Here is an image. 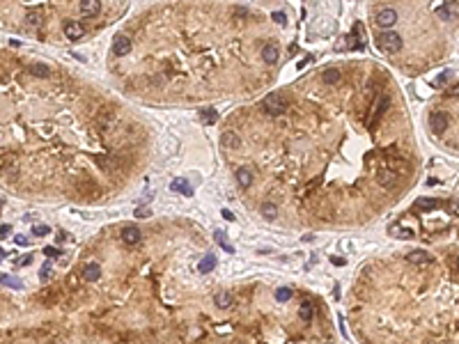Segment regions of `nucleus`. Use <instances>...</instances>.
Masks as SVG:
<instances>
[{"instance_id":"nucleus-1","label":"nucleus","mask_w":459,"mask_h":344,"mask_svg":"<svg viewBox=\"0 0 459 344\" xmlns=\"http://www.w3.org/2000/svg\"><path fill=\"white\" fill-rule=\"evenodd\" d=\"M376 46L384 53L393 55V53H397L399 48H402V37H399L397 32H391V30L379 32V35H376Z\"/></svg>"},{"instance_id":"nucleus-2","label":"nucleus","mask_w":459,"mask_h":344,"mask_svg":"<svg viewBox=\"0 0 459 344\" xmlns=\"http://www.w3.org/2000/svg\"><path fill=\"white\" fill-rule=\"evenodd\" d=\"M262 108L269 112L271 117H278V115H283V112L287 110V104L280 94H269V97L262 101Z\"/></svg>"},{"instance_id":"nucleus-3","label":"nucleus","mask_w":459,"mask_h":344,"mask_svg":"<svg viewBox=\"0 0 459 344\" xmlns=\"http://www.w3.org/2000/svg\"><path fill=\"white\" fill-rule=\"evenodd\" d=\"M395 21H397V12H395L393 7H384V9L376 12V25L384 28V32L388 30V28H393Z\"/></svg>"},{"instance_id":"nucleus-4","label":"nucleus","mask_w":459,"mask_h":344,"mask_svg":"<svg viewBox=\"0 0 459 344\" xmlns=\"http://www.w3.org/2000/svg\"><path fill=\"white\" fill-rule=\"evenodd\" d=\"M429 127H432V131L434 133H443L445 129H448V115L445 112H432V117H429Z\"/></svg>"},{"instance_id":"nucleus-5","label":"nucleus","mask_w":459,"mask_h":344,"mask_svg":"<svg viewBox=\"0 0 459 344\" xmlns=\"http://www.w3.org/2000/svg\"><path fill=\"white\" fill-rule=\"evenodd\" d=\"M437 14L441 16V19H445V21H452L455 16H459V2H455V0L443 2L441 7H437Z\"/></svg>"},{"instance_id":"nucleus-6","label":"nucleus","mask_w":459,"mask_h":344,"mask_svg":"<svg viewBox=\"0 0 459 344\" xmlns=\"http://www.w3.org/2000/svg\"><path fill=\"white\" fill-rule=\"evenodd\" d=\"M376 181L381 184L384 188H393L395 184H397V174H395V170H388V168H384V170L376 172Z\"/></svg>"},{"instance_id":"nucleus-7","label":"nucleus","mask_w":459,"mask_h":344,"mask_svg":"<svg viewBox=\"0 0 459 344\" xmlns=\"http://www.w3.org/2000/svg\"><path fill=\"white\" fill-rule=\"evenodd\" d=\"M131 51V39L127 37V35H117V37L113 39V53L115 55H127V53Z\"/></svg>"},{"instance_id":"nucleus-8","label":"nucleus","mask_w":459,"mask_h":344,"mask_svg":"<svg viewBox=\"0 0 459 344\" xmlns=\"http://www.w3.org/2000/svg\"><path fill=\"white\" fill-rule=\"evenodd\" d=\"M65 35H67L69 39H83V35H85V28L81 25L78 21H67L65 23Z\"/></svg>"},{"instance_id":"nucleus-9","label":"nucleus","mask_w":459,"mask_h":344,"mask_svg":"<svg viewBox=\"0 0 459 344\" xmlns=\"http://www.w3.org/2000/svg\"><path fill=\"white\" fill-rule=\"evenodd\" d=\"M170 191H173V193H179V195H186V197H191V195H193L191 184H188L186 179H181V177H177V179L170 181Z\"/></svg>"},{"instance_id":"nucleus-10","label":"nucleus","mask_w":459,"mask_h":344,"mask_svg":"<svg viewBox=\"0 0 459 344\" xmlns=\"http://www.w3.org/2000/svg\"><path fill=\"white\" fill-rule=\"evenodd\" d=\"M78 9H81L83 16H97L99 12H101V2H99V0H83V2L78 5Z\"/></svg>"},{"instance_id":"nucleus-11","label":"nucleus","mask_w":459,"mask_h":344,"mask_svg":"<svg viewBox=\"0 0 459 344\" xmlns=\"http://www.w3.org/2000/svg\"><path fill=\"white\" fill-rule=\"evenodd\" d=\"M122 241H124L127 246H136L138 241H140V230L133 227V225L124 227V230H122Z\"/></svg>"},{"instance_id":"nucleus-12","label":"nucleus","mask_w":459,"mask_h":344,"mask_svg":"<svg viewBox=\"0 0 459 344\" xmlns=\"http://www.w3.org/2000/svg\"><path fill=\"white\" fill-rule=\"evenodd\" d=\"M278 58H280V51H278V46L276 44H266L262 48V60L266 62V64H276Z\"/></svg>"},{"instance_id":"nucleus-13","label":"nucleus","mask_w":459,"mask_h":344,"mask_svg":"<svg viewBox=\"0 0 459 344\" xmlns=\"http://www.w3.org/2000/svg\"><path fill=\"white\" fill-rule=\"evenodd\" d=\"M83 278H85V280H90V282L99 280V278H101V266H99V264H94V262L85 264V266H83Z\"/></svg>"},{"instance_id":"nucleus-14","label":"nucleus","mask_w":459,"mask_h":344,"mask_svg":"<svg viewBox=\"0 0 459 344\" xmlns=\"http://www.w3.org/2000/svg\"><path fill=\"white\" fill-rule=\"evenodd\" d=\"M220 142L225 145L227 150H239V147H241V138L234 133V131H225V133H223V138H220Z\"/></svg>"},{"instance_id":"nucleus-15","label":"nucleus","mask_w":459,"mask_h":344,"mask_svg":"<svg viewBox=\"0 0 459 344\" xmlns=\"http://www.w3.org/2000/svg\"><path fill=\"white\" fill-rule=\"evenodd\" d=\"M407 259L411 264H429L432 262V255L425 253V250H411V253L407 255Z\"/></svg>"},{"instance_id":"nucleus-16","label":"nucleus","mask_w":459,"mask_h":344,"mask_svg":"<svg viewBox=\"0 0 459 344\" xmlns=\"http://www.w3.org/2000/svg\"><path fill=\"white\" fill-rule=\"evenodd\" d=\"M214 269H216V257L214 255H204L202 259H200V264H197V271L200 273H211Z\"/></svg>"},{"instance_id":"nucleus-17","label":"nucleus","mask_w":459,"mask_h":344,"mask_svg":"<svg viewBox=\"0 0 459 344\" xmlns=\"http://www.w3.org/2000/svg\"><path fill=\"white\" fill-rule=\"evenodd\" d=\"M237 181H239V186L248 188L253 184V172L248 168H237Z\"/></svg>"},{"instance_id":"nucleus-18","label":"nucleus","mask_w":459,"mask_h":344,"mask_svg":"<svg viewBox=\"0 0 459 344\" xmlns=\"http://www.w3.org/2000/svg\"><path fill=\"white\" fill-rule=\"evenodd\" d=\"M388 106H391V97H388V94H381V97H379V106L374 108V120H372V122L381 120V115L388 110Z\"/></svg>"},{"instance_id":"nucleus-19","label":"nucleus","mask_w":459,"mask_h":344,"mask_svg":"<svg viewBox=\"0 0 459 344\" xmlns=\"http://www.w3.org/2000/svg\"><path fill=\"white\" fill-rule=\"evenodd\" d=\"M299 312H301L303 322H312V317H315V305H312V301H303Z\"/></svg>"},{"instance_id":"nucleus-20","label":"nucleus","mask_w":459,"mask_h":344,"mask_svg":"<svg viewBox=\"0 0 459 344\" xmlns=\"http://www.w3.org/2000/svg\"><path fill=\"white\" fill-rule=\"evenodd\" d=\"M214 303H216V307H220V310H225V307L232 305V296L227 292H220L216 294V299H214Z\"/></svg>"},{"instance_id":"nucleus-21","label":"nucleus","mask_w":459,"mask_h":344,"mask_svg":"<svg viewBox=\"0 0 459 344\" xmlns=\"http://www.w3.org/2000/svg\"><path fill=\"white\" fill-rule=\"evenodd\" d=\"M388 232L393 234V236H397V239H414V230H407V227H391Z\"/></svg>"},{"instance_id":"nucleus-22","label":"nucleus","mask_w":459,"mask_h":344,"mask_svg":"<svg viewBox=\"0 0 459 344\" xmlns=\"http://www.w3.org/2000/svg\"><path fill=\"white\" fill-rule=\"evenodd\" d=\"M322 81L326 83V85H335V83L340 81V71L338 69H326L322 74Z\"/></svg>"},{"instance_id":"nucleus-23","label":"nucleus","mask_w":459,"mask_h":344,"mask_svg":"<svg viewBox=\"0 0 459 344\" xmlns=\"http://www.w3.org/2000/svg\"><path fill=\"white\" fill-rule=\"evenodd\" d=\"M200 117H202L204 124H214V122L219 120V115H216L214 108H204V110H200Z\"/></svg>"},{"instance_id":"nucleus-24","label":"nucleus","mask_w":459,"mask_h":344,"mask_svg":"<svg viewBox=\"0 0 459 344\" xmlns=\"http://www.w3.org/2000/svg\"><path fill=\"white\" fill-rule=\"evenodd\" d=\"M25 21H28V25H32V28H37L39 23H42V14H39L37 9H30V12L25 14Z\"/></svg>"},{"instance_id":"nucleus-25","label":"nucleus","mask_w":459,"mask_h":344,"mask_svg":"<svg viewBox=\"0 0 459 344\" xmlns=\"http://www.w3.org/2000/svg\"><path fill=\"white\" fill-rule=\"evenodd\" d=\"M289 299H292V289H289V287H280V289H276V301H278V303H287Z\"/></svg>"},{"instance_id":"nucleus-26","label":"nucleus","mask_w":459,"mask_h":344,"mask_svg":"<svg viewBox=\"0 0 459 344\" xmlns=\"http://www.w3.org/2000/svg\"><path fill=\"white\" fill-rule=\"evenodd\" d=\"M30 74L44 78V76H48V67H46V64H30Z\"/></svg>"},{"instance_id":"nucleus-27","label":"nucleus","mask_w":459,"mask_h":344,"mask_svg":"<svg viewBox=\"0 0 459 344\" xmlns=\"http://www.w3.org/2000/svg\"><path fill=\"white\" fill-rule=\"evenodd\" d=\"M262 216H264V218H271V220H273V218L278 216V209H276V204H264V207H262Z\"/></svg>"},{"instance_id":"nucleus-28","label":"nucleus","mask_w":459,"mask_h":344,"mask_svg":"<svg viewBox=\"0 0 459 344\" xmlns=\"http://www.w3.org/2000/svg\"><path fill=\"white\" fill-rule=\"evenodd\" d=\"M448 78H450V71H443V74H438V78L432 81V85H434V87H443L445 83H448Z\"/></svg>"},{"instance_id":"nucleus-29","label":"nucleus","mask_w":459,"mask_h":344,"mask_svg":"<svg viewBox=\"0 0 459 344\" xmlns=\"http://www.w3.org/2000/svg\"><path fill=\"white\" fill-rule=\"evenodd\" d=\"M216 239H219V243H220V246H223V248H225L227 253H234V248H232V246H230V243H227V241H225V234L220 232V230H219V232H216Z\"/></svg>"},{"instance_id":"nucleus-30","label":"nucleus","mask_w":459,"mask_h":344,"mask_svg":"<svg viewBox=\"0 0 459 344\" xmlns=\"http://www.w3.org/2000/svg\"><path fill=\"white\" fill-rule=\"evenodd\" d=\"M39 276H42V280H48V278L53 276V266H51V262H46L44 266H42V271H39Z\"/></svg>"},{"instance_id":"nucleus-31","label":"nucleus","mask_w":459,"mask_h":344,"mask_svg":"<svg viewBox=\"0 0 459 344\" xmlns=\"http://www.w3.org/2000/svg\"><path fill=\"white\" fill-rule=\"evenodd\" d=\"M48 232H51L48 225H35V227H32V234H35V236H46Z\"/></svg>"},{"instance_id":"nucleus-32","label":"nucleus","mask_w":459,"mask_h":344,"mask_svg":"<svg viewBox=\"0 0 459 344\" xmlns=\"http://www.w3.org/2000/svg\"><path fill=\"white\" fill-rule=\"evenodd\" d=\"M2 284H9V287H16V289H19V287H21V282H19V280H12V278H9L7 273H5V276H2Z\"/></svg>"},{"instance_id":"nucleus-33","label":"nucleus","mask_w":459,"mask_h":344,"mask_svg":"<svg viewBox=\"0 0 459 344\" xmlns=\"http://www.w3.org/2000/svg\"><path fill=\"white\" fill-rule=\"evenodd\" d=\"M271 19H273V21H276V23H285V21H287L285 12H273V14H271Z\"/></svg>"},{"instance_id":"nucleus-34","label":"nucleus","mask_w":459,"mask_h":344,"mask_svg":"<svg viewBox=\"0 0 459 344\" xmlns=\"http://www.w3.org/2000/svg\"><path fill=\"white\" fill-rule=\"evenodd\" d=\"M418 207H420V209H432V207H434V202H432V200H425V197H422V200H418Z\"/></svg>"},{"instance_id":"nucleus-35","label":"nucleus","mask_w":459,"mask_h":344,"mask_svg":"<svg viewBox=\"0 0 459 344\" xmlns=\"http://www.w3.org/2000/svg\"><path fill=\"white\" fill-rule=\"evenodd\" d=\"M152 211L147 209V207H140V209H136V218H147Z\"/></svg>"},{"instance_id":"nucleus-36","label":"nucleus","mask_w":459,"mask_h":344,"mask_svg":"<svg viewBox=\"0 0 459 344\" xmlns=\"http://www.w3.org/2000/svg\"><path fill=\"white\" fill-rule=\"evenodd\" d=\"M32 262V255H23V257H19V266H25V264H30Z\"/></svg>"},{"instance_id":"nucleus-37","label":"nucleus","mask_w":459,"mask_h":344,"mask_svg":"<svg viewBox=\"0 0 459 344\" xmlns=\"http://www.w3.org/2000/svg\"><path fill=\"white\" fill-rule=\"evenodd\" d=\"M44 255L46 257H55V255H60V250L58 248H44Z\"/></svg>"},{"instance_id":"nucleus-38","label":"nucleus","mask_w":459,"mask_h":344,"mask_svg":"<svg viewBox=\"0 0 459 344\" xmlns=\"http://www.w3.org/2000/svg\"><path fill=\"white\" fill-rule=\"evenodd\" d=\"M448 94H452V97H459V83H455L450 90H448Z\"/></svg>"},{"instance_id":"nucleus-39","label":"nucleus","mask_w":459,"mask_h":344,"mask_svg":"<svg viewBox=\"0 0 459 344\" xmlns=\"http://www.w3.org/2000/svg\"><path fill=\"white\" fill-rule=\"evenodd\" d=\"M9 230H12V227H9V225L5 223V225H2V227H0V236L5 239V236H7V234H9Z\"/></svg>"},{"instance_id":"nucleus-40","label":"nucleus","mask_w":459,"mask_h":344,"mask_svg":"<svg viewBox=\"0 0 459 344\" xmlns=\"http://www.w3.org/2000/svg\"><path fill=\"white\" fill-rule=\"evenodd\" d=\"M220 214H223V218H225V220H234V214L230 209H223Z\"/></svg>"},{"instance_id":"nucleus-41","label":"nucleus","mask_w":459,"mask_h":344,"mask_svg":"<svg viewBox=\"0 0 459 344\" xmlns=\"http://www.w3.org/2000/svg\"><path fill=\"white\" fill-rule=\"evenodd\" d=\"M16 243H19V246H28V239H25L23 234H19V236H16Z\"/></svg>"},{"instance_id":"nucleus-42","label":"nucleus","mask_w":459,"mask_h":344,"mask_svg":"<svg viewBox=\"0 0 459 344\" xmlns=\"http://www.w3.org/2000/svg\"><path fill=\"white\" fill-rule=\"evenodd\" d=\"M333 264H335V266H342V264H345V259H342V257H333Z\"/></svg>"},{"instance_id":"nucleus-43","label":"nucleus","mask_w":459,"mask_h":344,"mask_svg":"<svg viewBox=\"0 0 459 344\" xmlns=\"http://www.w3.org/2000/svg\"><path fill=\"white\" fill-rule=\"evenodd\" d=\"M457 269H459V257H457Z\"/></svg>"}]
</instances>
